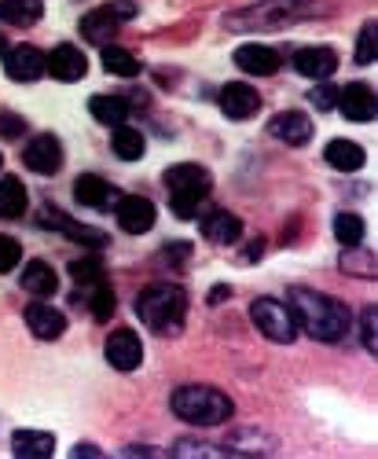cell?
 Wrapping results in <instances>:
<instances>
[{"label": "cell", "instance_id": "obj_15", "mask_svg": "<svg viewBox=\"0 0 378 459\" xmlns=\"http://www.w3.org/2000/svg\"><path fill=\"white\" fill-rule=\"evenodd\" d=\"M294 70L301 74V78H309V82H327L331 74L338 70V56L331 48H301L294 52Z\"/></svg>", "mask_w": 378, "mask_h": 459}, {"label": "cell", "instance_id": "obj_42", "mask_svg": "<svg viewBox=\"0 0 378 459\" xmlns=\"http://www.w3.org/2000/svg\"><path fill=\"white\" fill-rule=\"evenodd\" d=\"M4 56H8V37L0 33V59H4Z\"/></svg>", "mask_w": 378, "mask_h": 459}, {"label": "cell", "instance_id": "obj_31", "mask_svg": "<svg viewBox=\"0 0 378 459\" xmlns=\"http://www.w3.org/2000/svg\"><path fill=\"white\" fill-rule=\"evenodd\" d=\"M374 56H378V26L367 22L360 30V37H357V63L367 66V63H374Z\"/></svg>", "mask_w": 378, "mask_h": 459}, {"label": "cell", "instance_id": "obj_30", "mask_svg": "<svg viewBox=\"0 0 378 459\" xmlns=\"http://www.w3.org/2000/svg\"><path fill=\"white\" fill-rule=\"evenodd\" d=\"M92 316L103 324V320H110V316H115V309H118V301H115V290H110L103 280L96 283V290H92Z\"/></svg>", "mask_w": 378, "mask_h": 459}, {"label": "cell", "instance_id": "obj_41", "mask_svg": "<svg viewBox=\"0 0 378 459\" xmlns=\"http://www.w3.org/2000/svg\"><path fill=\"white\" fill-rule=\"evenodd\" d=\"M73 455H99L92 445H78V448H73Z\"/></svg>", "mask_w": 378, "mask_h": 459}, {"label": "cell", "instance_id": "obj_18", "mask_svg": "<svg viewBox=\"0 0 378 459\" xmlns=\"http://www.w3.org/2000/svg\"><path fill=\"white\" fill-rule=\"evenodd\" d=\"M202 236L210 243H217V247H228V243H236L243 236V221L236 213H228V210H213L202 221Z\"/></svg>", "mask_w": 378, "mask_h": 459}, {"label": "cell", "instance_id": "obj_2", "mask_svg": "<svg viewBox=\"0 0 378 459\" xmlns=\"http://www.w3.org/2000/svg\"><path fill=\"white\" fill-rule=\"evenodd\" d=\"M136 316L159 334H176L187 316V294L176 283H150L136 298Z\"/></svg>", "mask_w": 378, "mask_h": 459}, {"label": "cell", "instance_id": "obj_6", "mask_svg": "<svg viewBox=\"0 0 378 459\" xmlns=\"http://www.w3.org/2000/svg\"><path fill=\"white\" fill-rule=\"evenodd\" d=\"M294 4L297 0H264V4H253L246 15H232L228 26L232 30H279L301 15Z\"/></svg>", "mask_w": 378, "mask_h": 459}, {"label": "cell", "instance_id": "obj_32", "mask_svg": "<svg viewBox=\"0 0 378 459\" xmlns=\"http://www.w3.org/2000/svg\"><path fill=\"white\" fill-rule=\"evenodd\" d=\"M360 338H364V350L378 353V309H364L360 316Z\"/></svg>", "mask_w": 378, "mask_h": 459}, {"label": "cell", "instance_id": "obj_39", "mask_svg": "<svg viewBox=\"0 0 378 459\" xmlns=\"http://www.w3.org/2000/svg\"><path fill=\"white\" fill-rule=\"evenodd\" d=\"M187 254H192V247H187V243H180V247H166V257H176V261H184Z\"/></svg>", "mask_w": 378, "mask_h": 459}, {"label": "cell", "instance_id": "obj_9", "mask_svg": "<svg viewBox=\"0 0 378 459\" xmlns=\"http://www.w3.org/2000/svg\"><path fill=\"white\" fill-rule=\"evenodd\" d=\"M103 353H107L110 368H118V371H136V368H140V360H143V342H140V334H136V331L122 327V331H115V334L107 338Z\"/></svg>", "mask_w": 378, "mask_h": 459}, {"label": "cell", "instance_id": "obj_13", "mask_svg": "<svg viewBox=\"0 0 378 459\" xmlns=\"http://www.w3.org/2000/svg\"><path fill=\"white\" fill-rule=\"evenodd\" d=\"M338 110L346 114L349 122H371L374 118V110H378V103H374V92L367 89V85H346V89H338V103H334Z\"/></svg>", "mask_w": 378, "mask_h": 459}, {"label": "cell", "instance_id": "obj_1", "mask_svg": "<svg viewBox=\"0 0 378 459\" xmlns=\"http://www.w3.org/2000/svg\"><path fill=\"white\" fill-rule=\"evenodd\" d=\"M290 313H294V324L316 342H342L353 324V313L346 301L309 290V287L290 290Z\"/></svg>", "mask_w": 378, "mask_h": 459}, {"label": "cell", "instance_id": "obj_29", "mask_svg": "<svg viewBox=\"0 0 378 459\" xmlns=\"http://www.w3.org/2000/svg\"><path fill=\"white\" fill-rule=\"evenodd\" d=\"M103 66H107V74H118V78H136L140 74L136 56L118 45H103Z\"/></svg>", "mask_w": 378, "mask_h": 459}, {"label": "cell", "instance_id": "obj_43", "mask_svg": "<svg viewBox=\"0 0 378 459\" xmlns=\"http://www.w3.org/2000/svg\"><path fill=\"white\" fill-rule=\"evenodd\" d=\"M0 166H4V159H0Z\"/></svg>", "mask_w": 378, "mask_h": 459}, {"label": "cell", "instance_id": "obj_23", "mask_svg": "<svg viewBox=\"0 0 378 459\" xmlns=\"http://www.w3.org/2000/svg\"><path fill=\"white\" fill-rule=\"evenodd\" d=\"M45 15L41 0H0V22L8 26H33Z\"/></svg>", "mask_w": 378, "mask_h": 459}, {"label": "cell", "instance_id": "obj_12", "mask_svg": "<svg viewBox=\"0 0 378 459\" xmlns=\"http://www.w3.org/2000/svg\"><path fill=\"white\" fill-rule=\"evenodd\" d=\"M217 103H220V110L228 114V118H236V122L253 118V114L261 110V96H257V89H250V85H243V82L224 85Z\"/></svg>", "mask_w": 378, "mask_h": 459}, {"label": "cell", "instance_id": "obj_14", "mask_svg": "<svg viewBox=\"0 0 378 459\" xmlns=\"http://www.w3.org/2000/svg\"><path fill=\"white\" fill-rule=\"evenodd\" d=\"M269 133L290 147H301L313 140V122H309V114H301V110H283L269 122Z\"/></svg>", "mask_w": 378, "mask_h": 459}, {"label": "cell", "instance_id": "obj_19", "mask_svg": "<svg viewBox=\"0 0 378 459\" xmlns=\"http://www.w3.org/2000/svg\"><path fill=\"white\" fill-rule=\"evenodd\" d=\"M12 452L19 459H48L56 452V437L48 430H15L12 434Z\"/></svg>", "mask_w": 378, "mask_h": 459}, {"label": "cell", "instance_id": "obj_7", "mask_svg": "<svg viewBox=\"0 0 378 459\" xmlns=\"http://www.w3.org/2000/svg\"><path fill=\"white\" fill-rule=\"evenodd\" d=\"M22 162H26L33 173H41V177L59 173V166H63V143H59V136H52V133L33 136V140L26 143V151H22Z\"/></svg>", "mask_w": 378, "mask_h": 459}, {"label": "cell", "instance_id": "obj_28", "mask_svg": "<svg viewBox=\"0 0 378 459\" xmlns=\"http://www.w3.org/2000/svg\"><path fill=\"white\" fill-rule=\"evenodd\" d=\"M364 232H367V228H364V221L357 213H338L334 217V239L342 243L346 250H357L364 243Z\"/></svg>", "mask_w": 378, "mask_h": 459}, {"label": "cell", "instance_id": "obj_22", "mask_svg": "<svg viewBox=\"0 0 378 459\" xmlns=\"http://www.w3.org/2000/svg\"><path fill=\"white\" fill-rule=\"evenodd\" d=\"M56 287H59V276L52 273L48 261H30L22 269V290H30L37 298H52Z\"/></svg>", "mask_w": 378, "mask_h": 459}, {"label": "cell", "instance_id": "obj_35", "mask_svg": "<svg viewBox=\"0 0 378 459\" xmlns=\"http://www.w3.org/2000/svg\"><path fill=\"white\" fill-rule=\"evenodd\" d=\"M66 213L63 210H56V206H45L41 213H37V224H41V228H56V232H63V228H66Z\"/></svg>", "mask_w": 378, "mask_h": 459}, {"label": "cell", "instance_id": "obj_36", "mask_svg": "<svg viewBox=\"0 0 378 459\" xmlns=\"http://www.w3.org/2000/svg\"><path fill=\"white\" fill-rule=\"evenodd\" d=\"M309 100H313L320 110H334V103H338V89H331V85H316Z\"/></svg>", "mask_w": 378, "mask_h": 459}, {"label": "cell", "instance_id": "obj_10", "mask_svg": "<svg viewBox=\"0 0 378 459\" xmlns=\"http://www.w3.org/2000/svg\"><path fill=\"white\" fill-rule=\"evenodd\" d=\"M4 74L12 82H37V78H45V52H37L33 45H22V48H8L4 56Z\"/></svg>", "mask_w": 378, "mask_h": 459}, {"label": "cell", "instance_id": "obj_4", "mask_svg": "<svg viewBox=\"0 0 378 459\" xmlns=\"http://www.w3.org/2000/svg\"><path fill=\"white\" fill-rule=\"evenodd\" d=\"M213 187V177L210 169L195 166V162H180V166H169L166 169V191H169V206L180 221H192L199 203L210 195Z\"/></svg>", "mask_w": 378, "mask_h": 459}, {"label": "cell", "instance_id": "obj_8", "mask_svg": "<svg viewBox=\"0 0 378 459\" xmlns=\"http://www.w3.org/2000/svg\"><path fill=\"white\" fill-rule=\"evenodd\" d=\"M45 74H52L56 82H82L89 74V59L78 45H59L52 48V56H45Z\"/></svg>", "mask_w": 378, "mask_h": 459}, {"label": "cell", "instance_id": "obj_11", "mask_svg": "<svg viewBox=\"0 0 378 459\" xmlns=\"http://www.w3.org/2000/svg\"><path fill=\"white\" fill-rule=\"evenodd\" d=\"M155 217H159L155 203L143 199V195H125V199L118 203V224L125 228L129 236L150 232V228H155Z\"/></svg>", "mask_w": 378, "mask_h": 459}, {"label": "cell", "instance_id": "obj_27", "mask_svg": "<svg viewBox=\"0 0 378 459\" xmlns=\"http://www.w3.org/2000/svg\"><path fill=\"white\" fill-rule=\"evenodd\" d=\"M89 110H92V118L103 122V126H122L125 114H129V100L125 96H92Z\"/></svg>", "mask_w": 378, "mask_h": 459}, {"label": "cell", "instance_id": "obj_25", "mask_svg": "<svg viewBox=\"0 0 378 459\" xmlns=\"http://www.w3.org/2000/svg\"><path fill=\"white\" fill-rule=\"evenodd\" d=\"M115 30H118V19L110 15V8H92L82 19V37H89L92 45H107V37H115Z\"/></svg>", "mask_w": 378, "mask_h": 459}, {"label": "cell", "instance_id": "obj_3", "mask_svg": "<svg viewBox=\"0 0 378 459\" xmlns=\"http://www.w3.org/2000/svg\"><path fill=\"white\" fill-rule=\"evenodd\" d=\"M169 404L176 419H184L192 427H220L236 415V404L213 386H180Z\"/></svg>", "mask_w": 378, "mask_h": 459}, {"label": "cell", "instance_id": "obj_21", "mask_svg": "<svg viewBox=\"0 0 378 459\" xmlns=\"http://www.w3.org/2000/svg\"><path fill=\"white\" fill-rule=\"evenodd\" d=\"M73 199H78L82 206H107L110 199H115V187L96 173H82L78 180H73Z\"/></svg>", "mask_w": 378, "mask_h": 459}, {"label": "cell", "instance_id": "obj_38", "mask_svg": "<svg viewBox=\"0 0 378 459\" xmlns=\"http://www.w3.org/2000/svg\"><path fill=\"white\" fill-rule=\"evenodd\" d=\"M107 8H110V15H115L118 22H125V19L136 15V4H133V0H115V4H107Z\"/></svg>", "mask_w": 378, "mask_h": 459}, {"label": "cell", "instance_id": "obj_16", "mask_svg": "<svg viewBox=\"0 0 378 459\" xmlns=\"http://www.w3.org/2000/svg\"><path fill=\"white\" fill-rule=\"evenodd\" d=\"M236 66L246 74H257V78H272L279 70V52L269 45H239L236 48Z\"/></svg>", "mask_w": 378, "mask_h": 459}, {"label": "cell", "instance_id": "obj_33", "mask_svg": "<svg viewBox=\"0 0 378 459\" xmlns=\"http://www.w3.org/2000/svg\"><path fill=\"white\" fill-rule=\"evenodd\" d=\"M19 261H22V247H19L12 236H0V276L12 273Z\"/></svg>", "mask_w": 378, "mask_h": 459}, {"label": "cell", "instance_id": "obj_34", "mask_svg": "<svg viewBox=\"0 0 378 459\" xmlns=\"http://www.w3.org/2000/svg\"><path fill=\"white\" fill-rule=\"evenodd\" d=\"M70 276L78 280V283H99L103 280V269H99V261H70Z\"/></svg>", "mask_w": 378, "mask_h": 459}, {"label": "cell", "instance_id": "obj_24", "mask_svg": "<svg viewBox=\"0 0 378 459\" xmlns=\"http://www.w3.org/2000/svg\"><path fill=\"white\" fill-rule=\"evenodd\" d=\"M26 187H22V180L19 177H4L0 180V217L4 221H15V217H22L26 213Z\"/></svg>", "mask_w": 378, "mask_h": 459}, {"label": "cell", "instance_id": "obj_40", "mask_svg": "<svg viewBox=\"0 0 378 459\" xmlns=\"http://www.w3.org/2000/svg\"><path fill=\"white\" fill-rule=\"evenodd\" d=\"M224 294H232V290H228V287H213V290H210V305H220Z\"/></svg>", "mask_w": 378, "mask_h": 459}, {"label": "cell", "instance_id": "obj_37", "mask_svg": "<svg viewBox=\"0 0 378 459\" xmlns=\"http://www.w3.org/2000/svg\"><path fill=\"white\" fill-rule=\"evenodd\" d=\"M22 129H26V122L19 118V114H0V136L15 140V136H22Z\"/></svg>", "mask_w": 378, "mask_h": 459}, {"label": "cell", "instance_id": "obj_20", "mask_svg": "<svg viewBox=\"0 0 378 459\" xmlns=\"http://www.w3.org/2000/svg\"><path fill=\"white\" fill-rule=\"evenodd\" d=\"M323 159H327V166L342 169V173H357V169H364V162H367L364 147L353 143V140H331L327 151H323Z\"/></svg>", "mask_w": 378, "mask_h": 459}, {"label": "cell", "instance_id": "obj_5", "mask_svg": "<svg viewBox=\"0 0 378 459\" xmlns=\"http://www.w3.org/2000/svg\"><path fill=\"white\" fill-rule=\"evenodd\" d=\"M250 320L253 327L269 338V342H279V346H290L294 334H297V324H294V313L290 305L276 301V298H257L250 305Z\"/></svg>", "mask_w": 378, "mask_h": 459}, {"label": "cell", "instance_id": "obj_17", "mask_svg": "<svg viewBox=\"0 0 378 459\" xmlns=\"http://www.w3.org/2000/svg\"><path fill=\"white\" fill-rule=\"evenodd\" d=\"M26 324H30V331L41 342H56L66 331V316L59 309H52L48 301H33L26 309Z\"/></svg>", "mask_w": 378, "mask_h": 459}, {"label": "cell", "instance_id": "obj_26", "mask_svg": "<svg viewBox=\"0 0 378 459\" xmlns=\"http://www.w3.org/2000/svg\"><path fill=\"white\" fill-rule=\"evenodd\" d=\"M110 143H115V155H118L122 162H136V159H143V151H147L140 129H133V126H125V122L115 126V133H110Z\"/></svg>", "mask_w": 378, "mask_h": 459}]
</instances>
